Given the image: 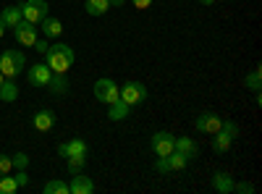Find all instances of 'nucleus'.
Here are the masks:
<instances>
[{"label": "nucleus", "mask_w": 262, "mask_h": 194, "mask_svg": "<svg viewBox=\"0 0 262 194\" xmlns=\"http://www.w3.org/2000/svg\"><path fill=\"white\" fill-rule=\"evenodd\" d=\"M74 60H76V53H74L71 45H66V42H55V45H50L45 50V63L53 74H66L74 66Z\"/></svg>", "instance_id": "1"}, {"label": "nucleus", "mask_w": 262, "mask_h": 194, "mask_svg": "<svg viewBox=\"0 0 262 194\" xmlns=\"http://www.w3.org/2000/svg\"><path fill=\"white\" fill-rule=\"evenodd\" d=\"M24 66H27V58H24V53L21 50H3L0 53V74H3L6 79H16L21 71H24Z\"/></svg>", "instance_id": "2"}, {"label": "nucleus", "mask_w": 262, "mask_h": 194, "mask_svg": "<svg viewBox=\"0 0 262 194\" xmlns=\"http://www.w3.org/2000/svg\"><path fill=\"white\" fill-rule=\"evenodd\" d=\"M21 16H24V21H29V24H37L39 27V21L50 16V6H48V0H27V3H21Z\"/></svg>", "instance_id": "3"}, {"label": "nucleus", "mask_w": 262, "mask_h": 194, "mask_svg": "<svg viewBox=\"0 0 262 194\" xmlns=\"http://www.w3.org/2000/svg\"><path fill=\"white\" fill-rule=\"evenodd\" d=\"M118 97H121L126 105L134 107V105H139V102L147 100V87H144L142 81H134V79H131V81H126L123 87L118 90Z\"/></svg>", "instance_id": "4"}, {"label": "nucleus", "mask_w": 262, "mask_h": 194, "mask_svg": "<svg viewBox=\"0 0 262 194\" xmlns=\"http://www.w3.org/2000/svg\"><path fill=\"white\" fill-rule=\"evenodd\" d=\"M186 165H189V158H184L181 153H176V149H173L170 155L158 158L155 170H158V174H179V170H184Z\"/></svg>", "instance_id": "5"}, {"label": "nucleus", "mask_w": 262, "mask_h": 194, "mask_svg": "<svg viewBox=\"0 0 262 194\" xmlns=\"http://www.w3.org/2000/svg\"><path fill=\"white\" fill-rule=\"evenodd\" d=\"M95 97H97V102H102V105H111V102H116L118 100V84L113 81V79H97L95 81Z\"/></svg>", "instance_id": "6"}, {"label": "nucleus", "mask_w": 262, "mask_h": 194, "mask_svg": "<svg viewBox=\"0 0 262 194\" xmlns=\"http://www.w3.org/2000/svg\"><path fill=\"white\" fill-rule=\"evenodd\" d=\"M173 144H176V137H173L170 132H158V134H152V139H149V147H152V153H155L158 158L170 155Z\"/></svg>", "instance_id": "7"}, {"label": "nucleus", "mask_w": 262, "mask_h": 194, "mask_svg": "<svg viewBox=\"0 0 262 194\" xmlns=\"http://www.w3.org/2000/svg\"><path fill=\"white\" fill-rule=\"evenodd\" d=\"M194 126H196V132L200 134H217L221 132V126H223V118L217 116V113H200L196 116V121H194Z\"/></svg>", "instance_id": "8"}, {"label": "nucleus", "mask_w": 262, "mask_h": 194, "mask_svg": "<svg viewBox=\"0 0 262 194\" xmlns=\"http://www.w3.org/2000/svg\"><path fill=\"white\" fill-rule=\"evenodd\" d=\"M13 37L18 45H24V48H34V42L39 39L37 37V24H29V21H21V24L13 27Z\"/></svg>", "instance_id": "9"}, {"label": "nucleus", "mask_w": 262, "mask_h": 194, "mask_svg": "<svg viewBox=\"0 0 262 194\" xmlns=\"http://www.w3.org/2000/svg\"><path fill=\"white\" fill-rule=\"evenodd\" d=\"M27 79L32 87H48L50 79H53V71L48 69V63H34V66L27 71Z\"/></svg>", "instance_id": "10"}, {"label": "nucleus", "mask_w": 262, "mask_h": 194, "mask_svg": "<svg viewBox=\"0 0 262 194\" xmlns=\"http://www.w3.org/2000/svg\"><path fill=\"white\" fill-rule=\"evenodd\" d=\"M58 155L60 158H86V142L84 139H69V142H63V144H58Z\"/></svg>", "instance_id": "11"}, {"label": "nucleus", "mask_w": 262, "mask_h": 194, "mask_svg": "<svg viewBox=\"0 0 262 194\" xmlns=\"http://www.w3.org/2000/svg\"><path fill=\"white\" fill-rule=\"evenodd\" d=\"M95 191V181L84 174H74L69 181V194H92Z\"/></svg>", "instance_id": "12"}, {"label": "nucleus", "mask_w": 262, "mask_h": 194, "mask_svg": "<svg viewBox=\"0 0 262 194\" xmlns=\"http://www.w3.org/2000/svg\"><path fill=\"white\" fill-rule=\"evenodd\" d=\"M32 126L37 128V132H53L55 113H53V111H37V113L32 116Z\"/></svg>", "instance_id": "13"}, {"label": "nucleus", "mask_w": 262, "mask_h": 194, "mask_svg": "<svg viewBox=\"0 0 262 194\" xmlns=\"http://www.w3.org/2000/svg\"><path fill=\"white\" fill-rule=\"evenodd\" d=\"M173 149H176V153H181L184 158H196L200 155V147H196V142L191 139V137H176V144H173Z\"/></svg>", "instance_id": "14"}, {"label": "nucleus", "mask_w": 262, "mask_h": 194, "mask_svg": "<svg viewBox=\"0 0 262 194\" xmlns=\"http://www.w3.org/2000/svg\"><path fill=\"white\" fill-rule=\"evenodd\" d=\"M212 189L217 194H231L233 191V176L231 174H223V170L212 174Z\"/></svg>", "instance_id": "15"}, {"label": "nucleus", "mask_w": 262, "mask_h": 194, "mask_svg": "<svg viewBox=\"0 0 262 194\" xmlns=\"http://www.w3.org/2000/svg\"><path fill=\"white\" fill-rule=\"evenodd\" d=\"M39 29H42V34H45L48 39H55V37H60L63 34V24L58 18H50V16H45L39 21Z\"/></svg>", "instance_id": "16"}, {"label": "nucleus", "mask_w": 262, "mask_h": 194, "mask_svg": "<svg viewBox=\"0 0 262 194\" xmlns=\"http://www.w3.org/2000/svg\"><path fill=\"white\" fill-rule=\"evenodd\" d=\"M0 18H3L6 29H13L16 24H21V21H24V16H21V8H18V6H8V8H3V11H0Z\"/></svg>", "instance_id": "17"}, {"label": "nucleus", "mask_w": 262, "mask_h": 194, "mask_svg": "<svg viewBox=\"0 0 262 194\" xmlns=\"http://www.w3.org/2000/svg\"><path fill=\"white\" fill-rule=\"evenodd\" d=\"M45 90H50L53 97H63L66 92H69V81H66V74H53V79H50V84H48Z\"/></svg>", "instance_id": "18"}, {"label": "nucleus", "mask_w": 262, "mask_h": 194, "mask_svg": "<svg viewBox=\"0 0 262 194\" xmlns=\"http://www.w3.org/2000/svg\"><path fill=\"white\" fill-rule=\"evenodd\" d=\"M107 107H111V111H107V118H111V121H123V118H128V113H131V105H126L121 97H118L116 102H111Z\"/></svg>", "instance_id": "19"}, {"label": "nucleus", "mask_w": 262, "mask_h": 194, "mask_svg": "<svg viewBox=\"0 0 262 194\" xmlns=\"http://www.w3.org/2000/svg\"><path fill=\"white\" fill-rule=\"evenodd\" d=\"M231 144H233V139L226 134V132H217V134H212V149L217 155H226L228 149H231Z\"/></svg>", "instance_id": "20"}, {"label": "nucleus", "mask_w": 262, "mask_h": 194, "mask_svg": "<svg viewBox=\"0 0 262 194\" xmlns=\"http://www.w3.org/2000/svg\"><path fill=\"white\" fill-rule=\"evenodd\" d=\"M84 11L90 16H105L107 11H111V0H86Z\"/></svg>", "instance_id": "21"}, {"label": "nucleus", "mask_w": 262, "mask_h": 194, "mask_svg": "<svg viewBox=\"0 0 262 194\" xmlns=\"http://www.w3.org/2000/svg\"><path fill=\"white\" fill-rule=\"evenodd\" d=\"M16 97H18L16 79H3V84H0V100H3V102H13Z\"/></svg>", "instance_id": "22"}, {"label": "nucleus", "mask_w": 262, "mask_h": 194, "mask_svg": "<svg viewBox=\"0 0 262 194\" xmlns=\"http://www.w3.org/2000/svg\"><path fill=\"white\" fill-rule=\"evenodd\" d=\"M244 84H247V90H252V92H259V90H262V69H254V71H249V74H247V79H244Z\"/></svg>", "instance_id": "23"}, {"label": "nucleus", "mask_w": 262, "mask_h": 194, "mask_svg": "<svg viewBox=\"0 0 262 194\" xmlns=\"http://www.w3.org/2000/svg\"><path fill=\"white\" fill-rule=\"evenodd\" d=\"M42 191L45 194H69V184L60 181V179H53V181H48L45 186H42Z\"/></svg>", "instance_id": "24"}, {"label": "nucleus", "mask_w": 262, "mask_h": 194, "mask_svg": "<svg viewBox=\"0 0 262 194\" xmlns=\"http://www.w3.org/2000/svg\"><path fill=\"white\" fill-rule=\"evenodd\" d=\"M18 191V184H16V179L13 176H0V194H16Z\"/></svg>", "instance_id": "25"}, {"label": "nucleus", "mask_w": 262, "mask_h": 194, "mask_svg": "<svg viewBox=\"0 0 262 194\" xmlns=\"http://www.w3.org/2000/svg\"><path fill=\"white\" fill-rule=\"evenodd\" d=\"M221 132H226L233 142L238 139V134H242V132H238V123H233V121H223V126H221Z\"/></svg>", "instance_id": "26"}, {"label": "nucleus", "mask_w": 262, "mask_h": 194, "mask_svg": "<svg viewBox=\"0 0 262 194\" xmlns=\"http://www.w3.org/2000/svg\"><path fill=\"white\" fill-rule=\"evenodd\" d=\"M84 163H86V158H69V174H71V176H74V174H81Z\"/></svg>", "instance_id": "27"}, {"label": "nucleus", "mask_w": 262, "mask_h": 194, "mask_svg": "<svg viewBox=\"0 0 262 194\" xmlns=\"http://www.w3.org/2000/svg\"><path fill=\"white\" fill-rule=\"evenodd\" d=\"M233 191L236 194H254V184H249V181H233Z\"/></svg>", "instance_id": "28"}, {"label": "nucleus", "mask_w": 262, "mask_h": 194, "mask_svg": "<svg viewBox=\"0 0 262 194\" xmlns=\"http://www.w3.org/2000/svg\"><path fill=\"white\" fill-rule=\"evenodd\" d=\"M11 170H13V160H11V155H0V176L11 174Z\"/></svg>", "instance_id": "29"}, {"label": "nucleus", "mask_w": 262, "mask_h": 194, "mask_svg": "<svg viewBox=\"0 0 262 194\" xmlns=\"http://www.w3.org/2000/svg\"><path fill=\"white\" fill-rule=\"evenodd\" d=\"M11 160H13V168H18V170L29 165V155H24V153H16Z\"/></svg>", "instance_id": "30"}, {"label": "nucleus", "mask_w": 262, "mask_h": 194, "mask_svg": "<svg viewBox=\"0 0 262 194\" xmlns=\"http://www.w3.org/2000/svg\"><path fill=\"white\" fill-rule=\"evenodd\" d=\"M13 179H16L18 189H24V186H29V174H27V168H21V170H18V174H16Z\"/></svg>", "instance_id": "31"}, {"label": "nucleus", "mask_w": 262, "mask_h": 194, "mask_svg": "<svg viewBox=\"0 0 262 194\" xmlns=\"http://www.w3.org/2000/svg\"><path fill=\"white\" fill-rule=\"evenodd\" d=\"M131 3H134V8H139V11H147L152 6V0H131Z\"/></svg>", "instance_id": "32"}, {"label": "nucleus", "mask_w": 262, "mask_h": 194, "mask_svg": "<svg viewBox=\"0 0 262 194\" xmlns=\"http://www.w3.org/2000/svg\"><path fill=\"white\" fill-rule=\"evenodd\" d=\"M34 48H37V53L45 55V50H48L50 45H48V39H37V42H34Z\"/></svg>", "instance_id": "33"}, {"label": "nucleus", "mask_w": 262, "mask_h": 194, "mask_svg": "<svg viewBox=\"0 0 262 194\" xmlns=\"http://www.w3.org/2000/svg\"><path fill=\"white\" fill-rule=\"evenodd\" d=\"M126 3V0H111V8H121Z\"/></svg>", "instance_id": "34"}, {"label": "nucleus", "mask_w": 262, "mask_h": 194, "mask_svg": "<svg viewBox=\"0 0 262 194\" xmlns=\"http://www.w3.org/2000/svg\"><path fill=\"white\" fill-rule=\"evenodd\" d=\"M6 37V24H3V18H0V39Z\"/></svg>", "instance_id": "35"}, {"label": "nucleus", "mask_w": 262, "mask_h": 194, "mask_svg": "<svg viewBox=\"0 0 262 194\" xmlns=\"http://www.w3.org/2000/svg\"><path fill=\"white\" fill-rule=\"evenodd\" d=\"M200 3H202V6H212V3H215V0H200Z\"/></svg>", "instance_id": "36"}, {"label": "nucleus", "mask_w": 262, "mask_h": 194, "mask_svg": "<svg viewBox=\"0 0 262 194\" xmlns=\"http://www.w3.org/2000/svg\"><path fill=\"white\" fill-rule=\"evenodd\" d=\"M3 79H6V76H3V74H0V84H3Z\"/></svg>", "instance_id": "37"}]
</instances>
